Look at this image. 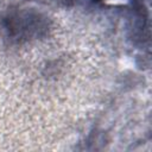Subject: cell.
<instances>
[{
	"label": "cell",
	"instance_id": "cell-2",
	"mask_svg": "<svg viewBox=\"0 0 152 152\" xmlns=\"http://www.w3.org/2000/svg\"><path fill=\"white\" fill-rule=\"evenodd\" d=\"M96 1H106V0H96Z\"/></svg>",
	"mask_w": 152,
	"mask_h": 152
},
{
	"label": "cell",
	"instance_id": "cell-1",
	"mask_svg": "<svg viewBox=\"0 0 152 152\" xmlns=\"http://www.w3.org/2000/svg\"><path fill=\"white\" fill-rule=\"evenodd\" d=\"M6 21L7 30L17 39L38 37L48 28V18L33 8H20L10 14Z\"/></svg>",
	"mask_w": 152,
	"mask_h": 152
}]
</instances>
